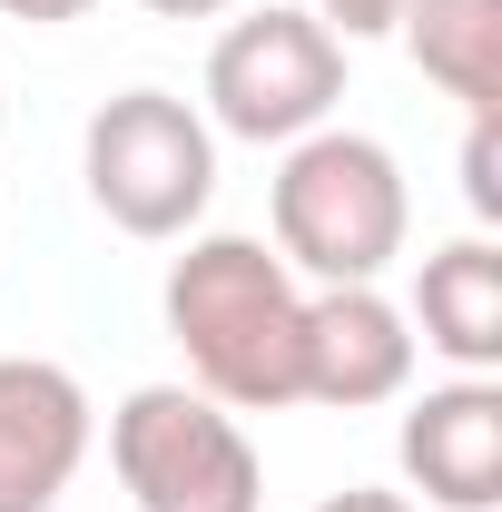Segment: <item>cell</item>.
I'll return each mask as SVG.
<instances>
[{
	"label": "cell",
	"instance_id": "obj_1",
	"mask_svg": "<svg viewBox=\"0 0 502 512\" xmlns=\"http://www.w3.org/2000/svg\"><path fill=\"white\" fill-rule=\"evenodd\" d=\"M158 316L188 355V384L227 414H286L296 404V345H306V286L266 237H188L158 286Z\"/></svg>",
	"mask_w": 502,
	"mask_h": 512
},
{
	"label": "cell",
	"instance_id": "obj_2",
	"mask_svg": "<svg viewBox=\"0 0 502 512\" xmlns=\"http://www.w3.org/2000/svg\"><path fill=\"white\" fill-rule=\"evenodd\" d=\"M276 256L315 276V286H384V266L414 237V188L394 168V148L365 128H306L286 158H276Z\"/></svg>",
	"mask_w": 502,
	"mask_h": 512
},
{
	"label": "cell",
	"instance_id": "obj_3",
	"mask_svg": "<svg viewBox=\"0 0 502 512\" xmlns=\"http://www.w3.org/2000/svg\"><path fill=\"white\" fill-rule=\"evenodd\" d=\"M79 178H89V207L119 227V237H188L217 197V128L197 119L178 89H119L89 109V138H79Z\"/></svg>",
	"mask_w": 502,
	"mask_h": 512
},
{
	"label": "cell",
	"instance_id": "obj_4",
	"mask_svg": "<svg viewBox=\"0 0 502 512\" xmlns=\"http://www.w3.org/2000/svg\"><path fill=\"white\" fill-rule=\"evenodd\" d=\"M109 463H119L138 512H256L266 503V463L247 424L197 394V384H138L109 414Z\"/></svg>",
	"mask_w": 502,
	"mask_h": 512
},
{
	"label": "cell",
	"instance_id": "obj_5",
	"mask_svg": "<svg viewBox=\"0 0 502 512\" xmlns=\"http://www.w3.org/2000/svg\"><path fill=\"white\" fill-rule=\"evenodd\" d=\"M335 99H345V40L315 10L266 0L227 20L207 50V128L247 148H296L306 128H335Z\"/></svg>",
	"mask_w": 502,
	"mask_h": 512
},
{
	"label": "cell",
	"instance_id": "obj_6",
	"mask_svg": "<svg viewBox=\"0 0 502 512\" xmlns=\"http://www.w3.org/2000/svg\"><path fill=\"white\" fill-rule=\"evenodd\" d=\"M414 325L384 286H315L306 296V345H296V404L325 414H375L414 394Z\"/></svg>",
	"mask_w": 502,
	"mask_h": 512
},
{
	"label": "cell",
	"instance_id": "obj_7",
	"mask_svg": "<svg viewBox=\"0 0 502 512\" xmlns=\"http://www.w3.org/2000/svg\"><path fill=\"white\" fill-rule=\"evenodd\" d=\"M99 404L50 355H0V512H60L89 463Z\"/></svg>",
	"mask_w": 502,
	"mask_h": 512
},
{
	"label": "cell",
	"instance_id": "obj_8",
	"mask_svg": "<svg viewBox=\"0 0 502 512\" xmlns=\"http://www.w3.org/2000/svg\"><path fill=\"white\" fill-rule=\"evenodd\" d=\"M394 453H404V483L434 512H493L502 503V384L493 375L424 384L404 404Z\"/></svg>",
	"mask_w": 502,
	"mask_h": 512
},
{
	"label": "cell",
	"instance_id": "obj_9",
	"mask_svg": "<svg viewBox=\"0 0 502 512\" xmlns=\"http://www.w3.org/2000/svg\"><path fill=\"white\" fill-rule=\"evenodd\" d=\"M414 345H434L453 375H493L502 365V247L493 237H453V247L424 256L414 276Z\"/></svg>",
	"mask_w": 502,
	"mask_h": 512
},
{
	"label": "cell",
	"instance_id": "obj_10",
	"mask_svg": "<svg viewBox=\"0 0 502 512\" xmlns=\"http://www.w3.org/2000/svg\"><path fill=\"white\" fill-rule=\"evenodd\" d=\"M394 40L463 119H502V0H404Z\"/></svg>",
	"mask_w": 502,
	"mask_h": 512
},
{
	"label": "cell",
	"instance_id": "obj_11",
	"mask_svg": "<svg viewBox=\"0 0 502 512\" xmlns=\"http://www.w3.org/2000/svg\"><path fill=\"white\" fill-rule=\"evenodd\" d=\"M463 207L493 227L502 217V119H473L463 128Z\"/></svg>",
	"mask_w": 502,
	"mask_h": 512
},
{
	"label": "cell",
	"instance_id": "obj_12",
	"mask_svg": "<svg viewBox=\"0 0 502 512\" xmlns=\"http://www.w3.org/2000/svg\"><path fill=\"white\" fill-rule=\"evenodd\" d=\"M315 20H325V30L355 50V40H384V30L404 20V0H315Z\"/></svg>",
	"mask_w": 502,
	"mask_h": 512
},
{
	"label": "cell",
	"instance_id": "obj_13",
	"mask_svg": "<svg viewBox=\"0 0 502 512\" xmlns=\"http://www.w3.org/2000/svg\"><path fill=\"white\" fill-rule=\"evenodd\" d=\"M99 0H0V20H30V30H60V20H89Z\"/></svg>",
	"mask_w": 502,
	"mask_h": 512
},
{
	"label": "cell",
	"instance_id": "obj_14",
	"mask_svg": "<svg viewBox=\"0 0 502 512\" xmlns=\"http://www.w3.org/2000/svg\"><path fill=\"white\" fill-rule=\"evenodd\" d=\"M315 512H414L404 493H375V483H345V493H325Z\"/></svg>",
	"mask_w": 502,
	"mask_h": 512
},
{
	"label": "cell",
	"instance_id": "obj_15",
	"mask_svg": "<svg viewBox=\"0 0 502 512\" xmlns=\"http://www.w3.org/2000/svg\"><path fill=\"white\" fill-rule=\"evenodd\" d=\"M148 20H217V10H237V0H138Z\"/></svg>",
	"mask_w": 502,
	"mask_h": 512
},
{
	"label": "cell",
	"instance_id": "obj_16",
	"mask_svg": "<svg viewBox=\"0 0 502 512\" xmlns=\"http://www.w3.org/2000/svg\"><path fill=\"white\" fill-rule=\"evenodd\" d=\"M0 99H10V89H0Z\"/></svg>",
	"mask_w": 502,
	"mask_h": 512
}]
</instances>
